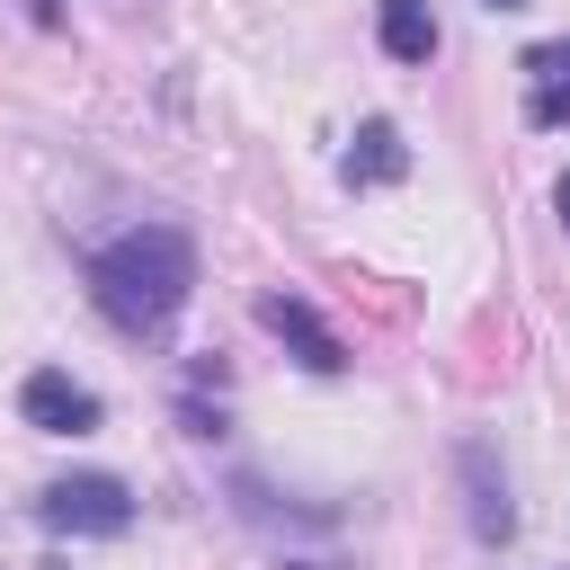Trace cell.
<instances>
[{"label": "cell", "mask_w": 570, "mask_h": 570, "mask_svg": "<svg viewBox=\"0 0 570 570\" xmlns=\"http://www.w3.org/2000/svg\"><path fill=\"white\" fill-rule=\"evenodd\" d=\"M196 294V240L178 223H134L107 249H89V303L125 338H160Z\"/></svg>", "instance_id": "1"}, {"label": "cell", "mask_w": 570, "mask_h": 570, "mask_svg": "<svg viewBox=\"0 0 570 570\" xmlns=\"http://www.w3.org/2000/svg\"><path fill=\"white\" fill-rule=\"evenodd\" d=\"M36 517H45V534H98L107 543V534L134 525V490L116 472H71V481H45Z\"/></svg>", "instance_id": "2"}, {"label": "cell", "mask_w": 570, "mask_h": 570, "mask_svg": "<svg viewBox=\"0 0 570 570\" xmlns=\"http://www.w3.org/2000/svg\"><path fill=\"white\" fill-rule=\"evenodd\" d=\"M454 472H463V517L481 543H508L517 534V499H508V472H499V445L490 436H463L454 445Z\"/></svg>", "instance_id": "3"}, {"label": "cell", "mask_w": 570, "mask_h": 570, "mask_svg": "<svg viewBox=\"0 0 570 570\" xmlns=\"http://www.w3.org/2000/svg\"><path fill=\"white\" fill-rule=\"evenodd\" d=\"M258 330H276V338L294 347V365H312V374H347V338H338L303 294H258Z\"/></svg>", "instance_id": "4"}, {"label": "cell", "mask_w": 570, "mask_h": 570, "mask_svg": "<svg viewBox=\"0 0 570 570\" xmlns=\"http://www.w3.org/2000/svg\"><path fill=\"white\" fill-rule=\"evenodd\" d=\"M18 410H27V428H45V436H89V428H98V392L71 383L62 365H36V374L18 383Z\"/></svg>", "instance_id": "5"}, {"label": "cell", "mask_w": 570, "mask_h": 570, "mask_svg": "<svg viewBox=\"0 0 570 570\" xmlns=\"http://www.w3.org/2000/svg\"><path fill=\"white\" fill-rule=\"evenodd\" d=\"M525 125L534 134H561L570 125V36H543V45H525Z\"/></svg>", "instance_id": "6"}, {"label": "cell", "mask_w": 570, "mask_h": 570, "mask_svg": "<svg viewBox=\"0 0 570 570\" xmlns=\"http://www.w3.org/2000/svg\"><path fill=\"white\" fill-rule=\"evenodd\" d=\"M338 178H347V187H392V178H410V142H401V125H392V116H365L356 142H347V160H338Z\"/></svg>", "instance_id": "7"}, {"label": "cell", "mask_w": 570, "mask_h": 570, "mask_svg": "<svg viewBox=\"0 0 570 570\" xmlns=\"http://www.w3.org/2000/svg\"><path fill=\"white\" fill-rule=\"evenodd\" d=\"M374 36L392 62H436V9L428 0H374Z\"/></svg>", "instance_id": "8"}, {"label": "cell", "mask_w": 570, "mask_h": 570, "mask_svg": "<svg viewBox=\"0 0 570 570\" xmlns=\"http://www.w3.org/2000/svg\"><path fill=\"white\" fill-rule=\"evenodd\" d=\"M178 428H187V436H205V445H214V436H223V410H205V401H196V392H178Z\"/></svg>", "instance_id": "9"}, {"label": "cell", "mask_w": 570, "mask_h": 570, "mask_svg": "<svg viewBox=\"0 0 570 570\" xmlns=\"http://www.w3.org/2000/svg\"><path fill=\"white\" fill-rule=\"evenodd\" d=\"M27 18L36 27H62V0H27Z\"/></svg>", "instance_id": "10"}, {"label": "cell", "mask_w": 570, "mask_h": 570, "mask_svg": "<svg viewBox=\"0 0 570 570\" xmlns=\"http://www.w3.org/2000/svg\"><path fill=\"white\" fill-rule=\"evenodd\" d=\"M552 205H561V232H570V169H561V187H552Z\"/></svg>", "instance_id": "11"}, {"label": "cell", "mask_w": 570, "mask_h": 570, "mask_svg": "<svg viewBox=\"0 0 570 570\" xmlns=\"http://www.w3.org/2000/svg\"><path fill=\"white\" fill-rule=\"evenodd\" d=\"M481 9H534V0H481Z\"/></svg>", "instance_id": "12"}]
</instances>
